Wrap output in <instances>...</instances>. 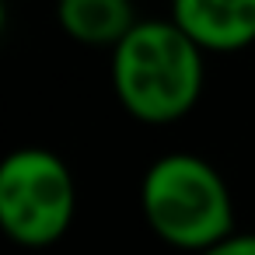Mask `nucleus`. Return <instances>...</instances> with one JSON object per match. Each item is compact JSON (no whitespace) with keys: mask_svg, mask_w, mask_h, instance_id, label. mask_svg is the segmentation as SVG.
<instances>
[{"mask_svg":"<svg viewBox=\"0 0 255 255\" xmlns=\"http://www.w3.org/2000/svg\"><path fill=\"white\" fill-rule=\"evenodd\" d=\"M77 213L67 161L46 147H18L0 161V231L21 248L56 245Z\"/></svg>","mask_w":255,"mask_h":255,"instance_id":"nucleus-3","label":"nucleus"},{"mask_svg":"<svg viewBox=\"0 0 255 255\" xmlns=\"http://www.w3.org/2000/svg\"><path fill=\"white\" fill-rule=\"evenodd\" d=\"M56 21L77 46L112 49L140 18L133 0H56Z\"/></svg>","mask_w":255,"mask_h":255,"instance_id":"nucleus-5","label":"nucleus"},{"mask_svg":"<svg viewBox=\"0 0 255 255\" xmlns=\"http://www.w3.org/2000/svg\"><path fill=\"white\" fill-rule=\"evenodd\" d=\"M199 255H255V234H238L234 231V234H227L224 241L210 245Z\"/></svg>","mask_w":255,"mask_h":255,"instance_id":"nucleus-6","label":"nucleus"},{"mask_svg":"<svg viewBox=\"0 0 255 255\" xmlns=\"http://www.w3.org/2000/svg\"><path fill=\"white\" fill-rule=\"evenodd\" d=\"M206 81V49L175 18H140L112 46V91L147 126L185 119Z\"/></svg>","mask_w":255,"mask_h":255,"instance_id":"nucleus-1","label":"nucleus"},{"mask_svg":"<svg viewBox=\"0 0 255 255\" xmlns=\"http://www.w3.org/2000/svg\"><path fill=\"white\" fill-rule=\"evenodd\" d=\"M140 213L157 241L178 252H206L234 234V196L227 178L196 154L157 157L140 178Z\"/></svg>","mask_w":255,"mask_h":255,"instance_id":"nucleus-2","label":"nucleus"},{"mask_svg":"<svg viewBox=\"0 0 255 255\" xmlns=\"http://www.w3.org/2000/svg\"><path fill=\"white\" fill-rule=\"evenodd\" d=\"M171 18L206 53L255 46V0H171Z\"/></svg>","mask_w":255,"mask_h":255,"instance_id":"nucleus-4","label":"nucleus"}]
</instances>
